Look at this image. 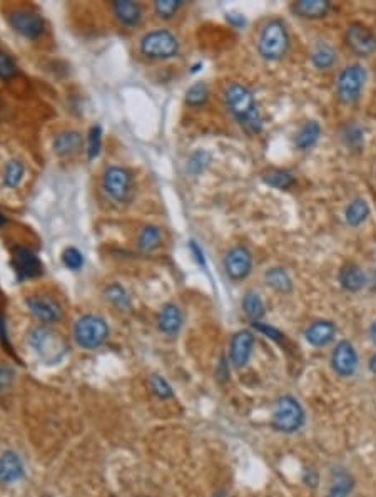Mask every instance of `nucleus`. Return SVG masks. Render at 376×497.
Returning a JSON list of instances; mask_svg holds the SVG:
<instances>
[{
	"label": "nucleus",
	"instance_id": "obj_1",
	"mask_svg": "<svg viewBox=\"0 0 376 497\" xmlns=\"http://www.w3.org/2000/svg\"><path fill=\"white\" fill-rule=\"evenodd\" d=\"M224 104L226 109L238 121L239 126L248 134H260L262 129V117L258 109L256 99L253 92L246 86L239 82H233L224 89Z\"/></svg>",
	"mask_w": 376,
	"mask_h": 497
},
{
	"label": "nucleus",
	"instance_id": "obj_2",
	"mask_svg": "<svg viewBox=\"0 0 376 497\" xmlns=\"http://www.w3.org/2000/svg\"><path fill=\"white\" fill-rule=\"evenodd\" d=\"M289 34L284 22L280 18L267 21L258 37V50L266 60H281L288 54Z\"/></svg>",
	"mask_w": 376,
	"mask_h": 497
},
{
	"label": "nucleus",
	"instance_id": "obj_3",
	"mask_svg": "<svg viewBox=\"0 0 376 497\" xmlns=\"http://www.w3.org/2000/svg\"><path fill=\"white\" fill-rule=\"evenodd\" d=\"M107 322L97 315H82L74 323V340L84 350H96L109 340Z\"/></svg>",
	"mask_w": 376,
	"mask_h": 497
},
{
	"label": "nucleus",
	"instance_id": "obj_4",
	"mask_svg": "<svg viewBox=\"0 0 376 497\" xmlns=\"http://www.w3.org/2000/svg\"><path fill=\"white\" fill-rule=\"evenodd\" d=\"M139 50L150 60H167L179 53V40L167 29L150 31L140 39Z\"/></svg>",
	"mask_w": 376,
	"mask_h": 497
},
{
	"label": "nucleus",
	"instance_id": "obj_5",
	"mask_svg": "<svg viewBox=\"0 0 376 497\" xmlns=\"http://www.w3.org/2000/svg\"><path fill=\"white\" fill-rule=\"evenodd\" d=\"M272 429L283 434H293L304 424V412L299 402L291 395H283L276 400L272 409Z\"/></svg>",
	"mask_w": 376,
	"mask_h": 497
},
{
	"label": "nucleus",
	"instance_id": "obj_6",
	"mask_svg": "<svg viewBox=\"0 0 376 497\" xmlns=\"http://www.w3.org/2000/svg\"><path fill=\"white\" fill-rule=\"evenodd\" d=\"M29 344L47 362H57L59 359L64 357L65 350H67L64 340L45 325L32 328L29 334Z\"/></svg>",
	"mask_w": 376,
	"mask_h": 497
},
{
	"label": "nucleus",
	"instance_id": "obj_7",
	"mask_svg": "<svg viewBox=\"0 0 376 497\" xmlns=\"http://www.w3.org/2000/svg\"><path fill=\"white\" fill-rule=\"evenodd\" d=\"M102 187L106 195L116 203H128L133 196V176L121 166L106 168L102 176Z\"/></svg>",
	"mask_w": 376,
	"mask_h": 497
},
{
	"label": "nucleus",
	"instance_id": "obj_8",
	"mask_svg": "<svg viewBox=\"0 0 376 497\" xmlns=\"http://www.w3.org/2000/svg\"><path fill=\"white\" fill-rule=\"evenodd\" d=\"M366 81V70L361 65H348L338 77L336 84V92L341 102L345 104H353L355 101H358L361 89L365 86Z\"/></svg>",
	"mask_w": 376,
	"mask_h": 497
},
{
	"label": "nucleus",
	"instance_id": "obj_9",
	"mask_svg": "<svg viewBox=\"0 0 376 497\" xmlns=\"http://www.w3.org/2000/svg\"><path fill=\"white\" fill-rule=\"evenodd\" d=\"M9 23L17 34H21L26 39H37V37L42 36L44 32V18H42L39 13L34 11H29V9H17V11L11 12L9 16Z\"/></svg>",
	"mask_w": 376,
	"mask_h": 497
},
{
	"label": "nucleus",
	"instance_id": "obj_10",
	"mask_svg": "<svg viewBox=\"0 0 376 497\" xmlns=\"http://www.w3.org/2000/svg\"><path fill=\"white\" fill-rule=\"evenodd\" d=\"M26 305L32 315L45 325L59 323L64 317V310L57 300L45 297V295H31L26 298Z\"/></svg>",
	"mask_w": 376,
	"mask_h": 497
},
{
	"label": "nucleus",
	"instance_id": "obj_11",
	"mask_svg": "<svg viewBox=\"0 0 376 497\" xmlns=\"http://www.w3.org/2000/svg\"><path fill=\"white\" fill-rule=\"evenodd\" d=\"M226 275L234 281L248 278L253 270V255L246 246H234L224 256Z\"/></svg>",
	"mask_w": 376,
	"mask_h": 497
},
{
	"label": "nucleus",
	"instance_id": "obj_12",
	"mask_svg": "<svg viewBox=\"0 0 376 497\" xmlns=\"http://www.w3.org/2000/svg\"><path fill=\"white\" fill-rule=\"evenodd\" d=\"M346 44L360 58L376 53V34L361 23H351L346 29Z\"/></svg>",
	"mask_w": 376,
	"mask_h": 497
},
{
	"label": "nucleus",
	"instance_id": "obj_13",
	"mask_svg": "<svg viewBox=\"0 0 376 497\" xmlns=\"http://www.w3.org/2000/svg\"><path fill=\"white\" fill-rule=\"evenodd\" d=\"M12 265L18 281L37 278V276L44 273V265H42L39 256H37L35 253L27 250V248L17 246L16 250H13Z\"/></svg>",
	"mask_w": 376,
	"mask_h": 497
},
{
	"label": "nucleus",
	"instance_id": "obj_14",
	"mask_svg": "<svg viewBox=\"0 0 376 497\" xmlns=\"http://www.w3.org/2000/svg\"><path fill=\"white\" fill-rule=\"evenodd\" d=\"M331 367L341 377H350L358 368V355L350 342H340L331 354Z\"/></svg>",
	"mask_w": 376,
	"mask_h": 497
},
{
	"label": "nucleus",
	"instance_id": "obj_15",
	"mask_svg": "<svg viewBox=\"0 0 376 497\" xmlns=\"http://www.w3.org/2000/svg\"><path fill=\"white\" fill-rule=\"evenodd\" d=\"M253 346H255V335L249 330H239L233 335L231 346H229V359H231L234 367H246L253 355Z\"/></svg>",
	"mask_w": 376,
	"mask_h": 497
},
{
	"label": "nucleus",
	"instance_id": "obj_16",
	"mask_svg": "<svg viewBox=\"0 0 376 497\" xmlns=\"http://www.w3.org/2000/svg\"><path fill=\"white\" fill-rule=\"evenodd\" d=\"M26 469L22 459L13 451H6L0 454V484L12 486L23 479Z\"/></svg>",
	"mask_w": 376,
	"mask_h": 497
},
{
	"label": "nucleus",
	"instance_id": "obj_17",
	"mask_svg": "<svg viewBox=\"0 0 376 497\" xmlns=\"http://www.w3.org/2000/svg\"><path fill=\"white\" fill-rule=\"evenodd\" d=\"M182 325H184V315H182L181 308L174 303L164 305L157 315L159 330H161L164 335L174 337L179 334Z\"/></svg>",
	"mask_w": 376,
	"mask_h": 497
},
{
	"label": "nucleus",
	"instance_id": "obj_18",
	"mask_svg": "<svg viewBox=\"0 0 376 497\" xmlns=\"http://www.w3.org/2000/svg\"><path fill=\"white\" fill-rule=\"evenodd\" d=\"M112 12L121 26L129 27H138L140 21H143V7L139 4L131 2V0H116L112 2Z\"/></svg>",
	"mask_w": 376,
	"mask_h": 497
},
{
	"label": "nucleus",
	"instance_id": "obj_19",
	"mask_svg": "<svg viewBox=\"0 0 376 497\" xmlns=\"http://www.w3.org/2000/svg\"><path fill=\"white\" fill-rule=\"evenodd\" d=\"M84 138L79 131H62L54 138L52 149L59 158H67L82 149Z\"/></svg>",
	"mask_w": 376,
	"mask_h": 497
},
{
	"label": "nucleus",
	"instance_id": "obj_20",
	"mask_svg": "<svg viewBox=\"0 0 376 497\" xmlns=\"http://www.w3.org/2000/svg\"><path fill=\"white\" fill-rule=\"evenodd\" d=\"M336 335V327L335 323L328 322V320H318L313 322L311 325L306 328L304 332V337L313 346H326L328 344H331L335 340Z\"/></svg>",
	"mask_w": 376,
	"mask_h": 497
},
{
	"label": "nucleus",
	"instance_id": "obj_21",
	"mask_svg": "<svg viewBox=\"0 0 376 497\" xmlns=\"http://www.w3.org/2000/svg\"><path fill=\"white\" fill-rule=\"evenodd\" d=\"M330 9L331 4L326 0H299L291 6V11L303 18H321L330 12Z\"/></svg>",
	"mask_w": 376,
	"mask_h": 497
},
{
	"label": "nucleus",
	"instance_id": "obj_22",
	"mask_svg": "<svg viewBox=\"0 0 376 497\" xmlns=\"http://www.w3.org/2000/svg\"><path fill=\"white\" fill-rule=\"evenodd\" d=\"M341 287L348 292H358L366 285V276L356 265H345L338 275Z\"/></svg>",
	"mask_w": 376,
	"mask_h": 497
},
{
	"label": "nucleus",
	"instance_id": "obj_23",
	"mask_svg": "<svg viewBox=\"0 0 376 497\" xmlns=\"http://www.w3.org/2000/svg\"><path fill=\"white\" fill-rule=\"evenodd\" d=\"M104 298L107 303L112 305V307L119 312H129L131 308H133V302H131L129 293L126 292V288L119 283L107 285L104 290Z\"/></svg>",
	"mask_w": 376,
	"mask_h": 497
},
{
	"label": "nucleus",
	"instance_id": "obj_24",
	"mask_svg": "<svg viewBox=\"0 0 376 497\" xmlns=\"http://www.w3.org/2000/svg\"><path fill=\"white\" fill-rule=\"evenodd\" d=\"M162 243V231L154 224H145L138 234V248L143 253H153Z\"/></svg>",
	"mask_w": 376,
	"mask_h": 497
},
{
	"label": "nucleus",
	"instance_id": "obj_25",
	"mask_svg": "<svg viewBox=\"0 0 376 497\" xmlns=\"http://www.w3.org/2000/svg\"><path fill=\"white\" fill-rule=\"evenodd\" d=\"M265 281L267 287L278 293H289L293 290V280H291L288 271L281 268V266H275V268L267 270L265 273Z\"/></svg>",
	"mask_w": 376,
	"mask_h": 497
},
{
	"label": "nucleus",
	"instance_id": "obj_26",
	"mask_svg": "<svg viewBox=\"0 0 376 497\" xmlns=\"http://www.w3.org/2000/svg\"><path fill=\"white\" fill-rule=\"evenodd\" d=\"M319 134H321V128L316 121H309L299 129V133L296 134L294 144L296 148L301 149V151H306V149L313 148L316 144V141L319 139Z\"/></svg>",
	"mask_w": 376,
	"mask_h": 497
},
{
	"label": "nucleus",
	"instance_id": "obj_27",
	"mask_svg": "<svg viewBox=\"0 0 376 497\" xmlns=\"http://www.w3.org/2000/svg\"><path fill=\"white\" fill-rule=\"evenodd\" d=\"M370 217V206L365 200H355L348 204V208L345 211V218L346 223L350 226H360L361 223L366 222V218Z\"/></svg>",
	"mask_w": 376,
	"mask_h": 497
},
{
	"label": "nucleus",
	"instance_id": "obj_28",
	"mask_svg": "<svg viewBox=\"0 0 376 497\" xmlns=\"http://www.w3.org/2000/svg\"><path fill=\"white\" fill-rule=\"evenodd\" d=\"M243 310L248 318L253 322H260V318L265 315V302L256 292H248L243 298Z\"/></svg>",
	"mask_w": 376,
	"mask_h": 497
},
{
	"label": "nucleus",
	"instance_id": "obj_29",
	"mask_svg": "<svg viewBox=\"0 0 376 497\" xmlns=\"http://www.w3.org/2000/svg\"><path fill=\"white\" fill-rule=\"evenodd\" d=\"M311 62H313L314 67L319 69V70H326V69L333 67V65H335V62H336L335 50H333L330 45L319 44L316 49L313 50Z\"/></svg>",
	"mask_w": 376,
	"mask_h": 497
},
{
	"label": "nucleus",
	"instance_id": "obj_30",
	"mask_svg": "<svg viewBox=\"0 0 376 497\" xmlns=\"http://www.w3.org/2000/svg\"><path fill=\"white\" fill-rule=\"evenodd\" d=\"M262 180H265L266 185L276 187V190H289V187L296 182L294 176L284 170L267 171L266 175L262 176Z\"/></svg>",
	"mask_w": 376,
	"mask_h": 497
},
{
	"label": "nucleus",
	"instance_id": "obj_31",
	"mask_svg": "<svg viewBox=\"0 0 376 497\" xmlns=\"http://www.w3.org/2000/svg\"><path fill=\"white\" fill-rule=\"evenodd\" d=\"M23 175H26L23 164L17 159H11L4 168V185L7 187H17L23 180Z\"/></svg>",
	"mask_w": 376,
	"mask_h": 497
},
{
	"label": "nucleus",
	"instance_id": "obj_32",
	"mask_svg": "<svg viewBox=\"0 0 376 497\" xmlns=\"http://www.w3.org/2000/svg\"><path fill=\"white\" fill-rule=\"evenodd\" d=\"M209 99V89L204 82H197L194 86H191L186 92V104L191 107H199L206 104V101Z\"/></svg>",
	"mask_w": 376,
	"mask_h": 497
},
{
	"label": "nucleus",
	"instance_id": "obj_33",
	"mask_svg": "<svg viewBox=\"0 0 376 497\" xmlns=\"http://www.w3.org/2000/svg\"><path fill=\"white\" fill-rule=\"evenodd\" d=\"M351 489H353V482H351L350 476L345 474V472H340L331 482L328 497H348Z\"/></svg>",
	"mask_w": 376,
	"mask_h": 497
},
{
	"label": "nucleus",
	"instance_id": "obj_34",
	"mask_svg": "<svg viewBox=\"0 0 376 497\" xmlns=\"http://www.w3.org/2000/svg\"><path fill=\"white\" fill-rule=\"evenodd\" d=\"M149 386H150V390H153L154 395H156L157 398H161V400H167V398L174 397L172 387L169 386V382L162 377V375H157V373L150 375Z\"/></svg>",
	"mask_w": 376,
	"mask_h": 497
},
{
	"label": "nucleus",
	"instance_id": "obj_35",
	"mask_svg": "<svg viewBox=\"0 0 376 497\" xmlns=\"http://www.w3.org/2000/svg\"><path fill=\"white\" fill-rule=\"evenodd\" d=\"M182 6H184L182 0H156V2H154V12L157 13L159 18L167 21V18H172L176 16L177 11H179Z\"/></svg>",
	"mask_w": 376,
	"mask_h": 497
},
{
	"label": "nucleus",
	"instance_id": "obj_36",
	"mask_svg": "<svg viewBox=\"0 0 376 497\" xmlns=\"http://www.w3.org/2000/svg\"><path fill=\"white\" fill-rule=\"evenodd\" d=\"M211 161L209 154L206 151H196L192 156L189 158V161H187V173H189L191 176H197L201 175L206 168H208V164Z\"/></svg>",
	"mask_w": 376,
	"mask_h": 497
},
{
	"label": "nucleus",
	"instance_id": "obj_37",
	"mask_svg": "<svg viewBox=\"0 0 376 497\" xmlns=\"http://www.w3.org/2000/svg\"><path fill=\"white\" fill-rule=\"evenodd\" d=\"M89 143H87V156L89 159H96L101 154L102 148V128L99 124L92 126L91 133H89Z\"/></svg>",
	"mask_w": 376,
	"mask_h": 497
},
{
	"label": "nucleus",
	"instance_id": "obj_38",
	"mask_svg": "<svg viewBox=\"0 0 376 497\" xmlns=\"http://www.w3.org/2000/svg\"><path fill=\"white\" fill-rule=\"evenodd\" d=\"M62 263L70 271H79L84 266V255L77 248H67L62 253Z\"/></svg>",
	"mask_w": 376,
	"mask_h": 497
},
{
	"label": "nucleus",
	"instance_id": "obj_39",
	"mask_svg": "<svg viewBox=\"0 0 376 497\" xmlns=\"http://www.w3.org/2000/svg\"><path fill=\"white\" fill-rule=\"evenodd\" d=\"M16 74H17L16 62H13L11 55L0 50V79L9 81V79H12Z\"/></svg>",
	"mask_w": 376,
	"mask_h": 497
},
{
	"label": "nucleus",
	"instance_id": "obj_40",
	"mask_svg": "<svg viewBox=\"0 0 376 497\" xmlns=\"http://www.w3.org/2000/svg\"><path fill=\"white\" fill-rule=\"evenodd\" d=\"M253 328H255L256 332H260V334L266 335L267 339L275 340V342H281L284 339V335L281 334L278 328L267 325V323H261V322H253Z\"/></svg>",
	"mask_w": 376,
	"mask_h": 497
},
{
	"label": "nucleus",
	"instance_id": "obj_41",
	"mask_svg": "<svg viewBox=\"0 0 376 497\" xmlns=\"http://www.w3.org/2000/svg\"><path fill=\"white\" fill-rule=\"evenodd\" d=\"M13 381H16V372L11 367H7V365L0 364V392L7 390Z\"/></svg>",
	"mask_w": 376,
	"mask_h": 497
},
{
	"label": "nucleus",
	"instance_id": "obj_42",
	"mask_svg": "<svg viewBox=\"0 0 376 497\" xmlns=\"http://www.w3.org/2000/svg\"><path fill=\"white\" fill-rule=\"evenodd\" d=\"M189 248H191L192 255H194L197 263L203 266V268H206V260H204V253H203V250H201V248L197 246V243H196V241H189Z\"/></svg>",
	"mask_w": 376,
	"mask_h": 497
},
{
	"label": "nucleus",
	"instance_id": "obj_43",
	"mask_svg": "<svg viewBox=\"0 0 376 497\" xmlns=\"http://www.w3.org/2000/svg\"><path fill=\"white\" fill-rule=\"evenodd\" d=\"M370 368H371V372H373L376 375V354L371 357L370 360Z\"/></svg>",
	"mask_w": 376,
	"mask_h": 497
},
{
	"label": "nucleus",
	"instance_id": "obj_44",
	"mask_svg": "<svg viewBox=\"0 0 376 497\" xmlns=\"http://www.w3.org/2000/svg\"><path fill=\"white\" fill-rule=\"evenodd\" d=\"M371 340H373V344L376 345V322L373 323V327H371Z\"/></svg>",
	"mask_w": 376,
	"mask_h": 497
},
{
	"label": "nucleus",
	"instance_id": "obj_45",
	"mask_svg": "<svg viewBox=\"0 0 376 497\" xmlns=\"http://www.w3.org/2000/svg\"><path fill=\"white\" fill-rule=\"evenodd\" d=\"M2 224H6V218H4V214L0 213V226H2Z\"/></svg>",
	"mask_w": 376,
	"mask_h": 497
}]
</instances>
